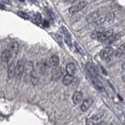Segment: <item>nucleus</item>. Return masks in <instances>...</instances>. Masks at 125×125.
<instances>
[{"instance_id": "obj_15", "label": "nucleus", "mask_w": 125, "mask_h": 125, "mask_svg": "<svg viewBox=\"0 0 125 125\" xmlns=\"http://www.w3.org/2000/svg\"><path fill=\"white\" fill-rule=\"evenodd\" d=\"M73 80V75H70V74L67 73L66 75L63 77V78H62V84L65 86H68L72 83Z\"/></svg>"}, {"instance_id": "obj_25", "label": "nucleus", "mask_w": 125, "mask_h": 125, "mask_svg": "<svg viewBox=\"0 0 125 125\" xmlns=\"http://www.w3.org/2000/svg\"><path fill=\"white\" fill-rule=\"evenodd\" d=\"M19 1H21V2H23L24 0H19Z\"/></svg>"}, {"instance_id": "obj_26", "label": "nucleus", "mask_w": 125, "mask_h": 125, "mask_svg": "<svg viewBox=\"0 0 125 125\" xmlns=\"http://www.w3.org/2000/svg\"><path fill=\"white\" fill-rule=\"evenodd\" d=\"M124 116H125V113H124Z\"/></svg>"}, {"instance_id": "obj_14", "label": "nucleus", "mask_w": 125, "mask_h": 125, "mask_svg": "<svg viewBox=\"0 0 125 125\" xmlns=\"http://www.w3.org/2000/svg\"><path fill=\"white\" fill-rule=\"evenodd\" d=\"M15 69H16V65L14 64V62H11L9 67H8V71H7L8 77L9 78H12L15 76Z\"/></svg>"}, {"instance_id": "obj_10", "label": "nucleus", "mask_w": 125, "mask_h": 125, "mask_svg": "<svg viewBox=\"0 0 125 125\" xmlns=\"http://www.w3.org/2000/svg\"><path fill=\"white\" fill-rule=\"evenodd\" d=\"M12 53L10 49H4L1 53V60L3 62H7L10 60Z\"/></svg>"}, {"instance_id": "obj_3", "label": "nucleus", "mask_w": 125, "mask_h": 125, "mask_svg": "<svg viewBox=\"0 0 125 125\" xmlns=\"http://www.w3.org/2000/svg\"><path fill=\"white\" fill-rule=\"evenodd\" d=\"M113 18H114V14L113 13H107L106 15L103 16V17H101L99 19H97L96 21L94 22L95 25H102L105 23H109L111 21H113Z\"/></svg>"}, {"instance_id": "obj_22", "label": "nucleus", "mask_w": 125, "mask_h": 125, "mask_svg": "<svg viewBox=\"0 0 125 125\" xmlns=\"http://www.w3.org/2000/svg\"><path fill=\"white\" fill-rule=\"evenodd\" d=\"M95 125H107V124H106V123H105V122H104V121H101V122L98 123V124H96Z\"/></svg>"}, {"instance_id": "obj_20", "label": "nucleus", "mask_w": 125, "mask_h": 125, "mask_svg": "<svg viewBox=\"0 0 125 125\" xmlns=\"http://www.w3.org/2000/svg\"><path fill=\"white\" fill-rule=\"evenodd\" d=\"M18 15H20L21 16V17H23V18H24V19H28L29 17H28V16H27L25 13H23V12H18Z\"/></svg>"}, {"instance_id": "obj_1", "label": "nucleus", "mask_w": 125, "mask_h": 125, "mask_svg": "<svg viewBox=\"0 0 125 125\" xmlns=\"http://www.w3.org/2000/svg\"><path fill=\"white\" fill-rule=\"evenodd\" d=\"M26 62L23 60H20L17 61V64H16V69H15V77L17 78H20L23 73L24 72Z\"/></svg>"}, {"instance_id": "obj_19", "label": "nucleus", "mask_w": 125, "mask_h": 125, "mask_svg": "<svg viewBox=\"0 0 125 125\" xmlns=\"http://www.w3.org/2000/svg\"><path fill=\"white\" fill-rule=\"evenodd\" d=\"M75 45H76V49H77V50L80 53H81L82 55H85V54H86L85 50H84L83 48H82L81 46H80L79 44H77V43H75Z\"/></svg>"}, {"instance_id": "obj_2", "label": "nucleus", "mask_w": 125, "mask_h": 125, "mask_svg": "<svg viewBox=\"0 0 125 125\" xmlns=\"http://www.w3.org/2000/svg\"><path fill=\"white\" fill-rule=\"evenodd\" d=\"M114 54V51L110 47H107V48H104L103 49H102L99 52L100 57L104 60H109L110 59L113 55Z\"/></svg>"}, {"instance_id": "obj_5", "label": "nucleus", "mask_w": 125, "mask_h": 125, "mask_svg": "<svg viewBox=\"0 0 125 125\" xmlns=\"http://www.w3.org/2000/svg\"><path fill=\"white\" fill-rule=\"evenodd\" d=\"M113 34V30H107V31H104L103 32H101L100 34L98 37L97 40L100 42H103L107 40L109 38H110L112 35Z\"/></svg>"}, {"instance_id": "obj_4", "label": "nucleus", "mask_w": 125, "mask_h": 125, "mask_svg": "<svg viewBox=\"0 0 125 125\" xmlns=\"http://www.w3.org/2000/svg\"><path fill=\"white\" fill-rule=\"evenodd\" d=\"M86 6H87V2H84V1H81V2H78V3L75 4L74 6L70 7L69 9V13L70 14L76 13H77V12H79V11L83 10L84 7H86Z\"/></svg>"}, {"instance_id": "obj_23", "label": "nucleus", "mask_w": 125, "mask_h": 125, "mask_svg": "<svg viewBox=\"0 0 125 125\" xmlns=\"http://www.w3.org/2000/svg\"><path fill=\"white\" fill-rule=\"evenodd\" d=\"M121 67H122V70H125V62L122 64V66H121Z\"/></svg>"}, {"instance_id": "obj_12", "label": "nucleus", "mask_w": 125, "mask_h": 125, "mask_svg": "<svg viewBox=\"0 0 125 125\" xmlns=\"http://www.w3.org/2000/svg\"><path fill=\"white\" fill-rule=\"evenodd\" d=\"M60 64V58L56 55H53V56L50 58L49 60V65L52 66V67H57Z\"/></svg>"}, {"instance_id": "obj_24", "label": "nucleus", "mask_w": 125, "mask_h": 125, "mask_svg": "<svg viewBox=\"0 0 125 125\" xmlns=\"http://www.w3.org/2000/svg\"><path fill=\"white\" fill-rule=\"evenodd\" d=\"M122 79H123V81L125 82V75H124V76L122 77Z\"/></svg>"}, {"instance_id": "obj_8", "label": "nucleus", "mask_w": 125, "mask_h": 125, "mask_svg": "<svg viewBox=\"0 0 125 125\" xmlns=\"http://www.w3.org/2000/svg\"><path fill=\"white\" fill-rule=\"evenodd\" d=\"M62 74V70L61 67H55L52 71V78L53 81H57L61 77Z\"/></svg>"}, {"instance_id": "obj_16", "label": "nucleus", "mask_w": 125, "mask_h": 125, "mask_svg": "<svg viewBox=\"0 0 125 125\" xmlns=\"http://www.w3.org/2000/svg\"><path fill=\"white\" fill-rule=\"evenodd\" d=\"M38 67L39 69V70H40V72L42 73H44L45 72L46 70V68H47V63H46V61L45 60H42L41 61L38 62Z\"/></svg>"}, {"instance_id": "obj_21", "label": "nucleus", "mask_w": 125, "mask_h": 125, "mask_svg": "<svg viewBox=\"0 0 125 125\" xmlns=\"http://www.w3.org/2000/svg\"><path fill=\"white\" fill-rule=\"evenodd\" d=\"M2 5H10V2L9 0H1Z\"/></svg>"}, {"instance_id": "obj_17", "label": "nucleus", "mask_w": 125, "mask_h": 125, "mask_svg": "<svg viewBox=\"0 0 125 125\" xmlns=\"http://www.w3.org/2000/svg\"><path fill=\"white\" fill-rule=\"evenodd\" d=\"M124 55H125V43L121 45L115 52V56L116 57H120L124 56Z\"/></svg>"}, {"instance_id": "obj_7", "label": "nucleus", "mask_w": 125, "mask_h": 125, "mask_svg": "<svg viewBox=\"0 0 125 125\" xmlns=\"http://www.w3.org/2000/svg\"><path fill=\"white\" fill-rule=\"evenodd\" d=\"M92 103H93V100H92V99H91V98H88V99H84L81 103V110L82 112L87 111L89 109V107L92 105Z\"/></svg>"}, {"instance_id": "obj_9", "label": "nucleus", "mask_w": 125, "mask_h": 125, "mask_svg": "<svg viewBox=\"0 0 125 125\" xmlns=\"http://www.w3.org/2000/svg\"><path fill=\"white\" fill-rule=\"evenodd\" d=\"M10 52L12 53V56H17V55L19 51V44L17 42H12L10 45Z\"/></svg>"}, {"instance_id": "obj_13", "label": "nucleus", "mask_w": 125, "mask_h": 125, "mask_svg": "<svg viewBox=\"0 0 125 125\" xmlns=\"http://www.w3.org/2000/svg\"><path fill=\"white\" fill-rule=\"evenodd\" d=\"M76 70V66L74 65L73 62H70L66 66V71L68 74L70 75H73Z\"/></svg>"}, {"instance_id": "obj_6", "label": "nucleus", "mask_w": 125, "mask_h": 125, "mask_svg": "<svg viewBox=\"0 0 125 125\" xmlns=\"http://www.w3.org/2000/svg\"><path fill=\"white\" fill-rule=\"evenodd\" d=\"M86 70H87V71L89 74L90 77H91V79H93V78H98L97 71L92 63H91V62L87 63V65H86Z\"/></svg>"}, {"instance_id": "obj_18", "label": "nucleus", "mask_w": 125, "mask_h": 125, "mask_svg": "<svg viewBox=\"0 0 125 125\" xmlns=\"http://www.w3.org/2000/svg\"><path fill=\"white\" fill-rule=\"evenodd\" d=\"M62 30H63V33H64V35H65V40H66V43H67L68 45L71 46V44H70V41H71V40H70V36L69 32L64 27H62Z\"/></svg>"}, {"instance_id": "obj_11", "label": "nucleus", "mask_w": 125, "mask_h": 125, "mask_svg": "<svg viewBox=\"0 0 125 125\" xmlns=\"http://www.w3.org/2000/svg\"><path fill=\"white\" fill-rule=\"evenodd\" d=\"M82 93L79 91H76L74 92V93L73 94V96H72V100H73V103L74 104H78L80 103L81 100H82Z\"/></svg>"}]
</instances>
